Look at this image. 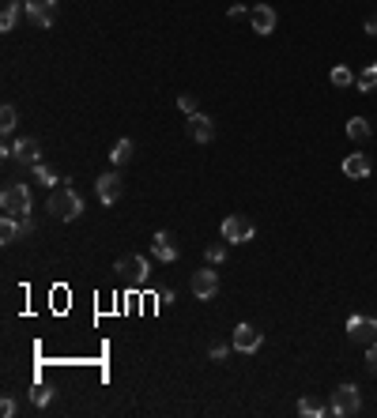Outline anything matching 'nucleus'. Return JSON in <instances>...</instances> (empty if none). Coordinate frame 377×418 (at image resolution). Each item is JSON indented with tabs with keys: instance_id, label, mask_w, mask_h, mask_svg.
<instances>
[{
	"instance_id": "f257e3e1",
	"label": "nucleus",
	"mask_w": 377,
	"mask_h": 418,
	"mask_svg": "<svg viewBox=\"0 0 377 418\" xmlns=\"http://www.w3.org/2000/svg\"><path fill=\"white\" fill-rule=\"evenodd\" d=\"M45 208H49V215L61 219V222H72V219L84 215V200H79V192L68 189V185L49 189V203H45Z\"/></svg>"
},
{
	"instance_id": "f3484780",
	"label": "nucleus",
	"mask_w": 377,
	"mask_h": 418,
	"mask_svg": "<svg viewBox=\"0 0 377 418\" xmlns=\"http://www.w3.org/2000/svg\"><path fill=\"white\" fill-rule=\"evenodd\" d=\"M132 155H136V144H132V139H117L114 151H109V162H114V166H125V162H132Z\"/></svg>"
},
{
	"instance_id": "39448f33",
	"label": "nucleus",
	"mask_w": 377,
	"mask_h": 418,
	"mask_svg": "<svg viewBox=\"0 0 377 418\" xmlns=\"http://www.w3.org/2000/svg\"><path fill=\"white\" fill-rule=\"evenodd\" d=\"M219 230H223V238L231 241V245H245V241H253V219H245V215H226Z\"/></svg>"
},
{
	"instance_id": "dca6fc26",
	"label": "nucleus",
	"mask_w": 377,
	"mask_h": 418,
	"mask_svg": "<svg viewBox=\"0 0 377 418\" xmlns=\"http://www.w3.org/2000/svg\"><path fill=\"white\" fill-rule=\"evenodd\" d=\"M344 173H347V178H366V173H370V159H366L362 151L347 155V159H344Z\"/></svg>"
},
{
	"instance_id": "a211bd4d",
	"label": "nucleus",
	"mask_w": 377,
	"mask_h": 418,
	"mask_svg": "<svg viewBox=\"0 0 377 418\" xmlns=\"http://www.w3.org/2000/svg\"><path fill=\"white\" fill-rule=\"evenodd\" d=\"M298 415H306V418H321V415H332V403H321V399L314 396H306L298 403Z\"/></svg>"
},
{
	"instance_id": "b1692460",
	"label": "nucleus",
	"mask_w": 377,
	"mask_h": 418,
	"mask_svg": "<svg viewBox=\"0 0 377 418\" xmlns=\"http://www.w3.org/2000/svg\"><path fill=\"white\" fill-rule=\"evenodd\" d=\"M15 121H20V117H15V106H4V109H0V132H12V128H15Z\"/></svg>"
},
{
	"instance_id": "4468645a",
	"label": "nucleus",
	"mask_w": 377,
	"mask_h": 418,
	"mask_svg": "<svg viewBox=\"0 0 377 418\" xmlns=\"http://www.w3.org/2000/svg\"><path fill=\"white\" fill-rule=\"evenodd\" d=\"M151 253H155V260H162V264H174V260H178V245H174V238L167 230H159V234L151 238Z\"/></svg>"
},
{
	"instance_id": "2eb2a0df",
	"label": "nucleus",
	"mask_w": 377,
	"mask_h": 418,
	"mask_svg": "<svg viewBox=\"0 0 377 418\" xmlns=\"http://www.w3.org/2000/svg\"><path fill=\"white\" fill-rule=\"evenodd\" d=\"M31 8V0H4V12H0V31H15L20 23V12Z\"/></svg>"
},
{
	"instance_id": "2f4dec72",
	"label": "nucleus",
	"mask_w": 377,
	"mask_h": 418,
	"mask_svg": "<svg viewBox=\"0 0 377 418\" xmlns=\"http://www.w3.org/2000/svg\"><path fill=\"white\" fill-rule=\"evenodd\" d=\"M0 411H4V418H12V415H15V399H12V396H4V403H0Z\"/></svg>"
},
{
	"instance_id": "412c9836",
	"label": "nucleus",
	"mask_w": 377,
	"mask_h": 418,
	"mask_svg": "<svg viewBox=\"0 0 377 418\" xmlns=\"http://www.w3.org/2000/svg\"><path fill=\"white\" fill-rule=\"evenodd\" d=\"M31 173H34V181H42V185H45V189H57V185L64 181V178H57V173H53V170H49V166H45V162L31 166Z\"/></svg>"
},
{
	"instance_id": "6ab92c4d",
	"label": "nucleus",
	"mask_w": 377,
	"mask_h": 418,
	"mask_svg": "<svg viewBox=\"0 0 377 418\" xmlns=\"http://www.w3.org/2000/svg\"><path fill=\"white\" fill-rule=\"evenodd\" d=\"M347 136H351V139H358V144H366V139L374 136L370 121H366V117H351V121H347Z\"/></svg>"
},
{
	"instance_id": "4be33fe9",
	"label": "nucleus",
	"mask_w": 377,
	"mask_h": 418,
	"mask_svg": "<svg viewBox=\"0 0 377 418\" xmlns=\"http://www.w3.org/2000/svg\"><path fill=\"white\" fill-rule=\"evenodd\" d=\"M328 79H332V87H355V83H358V79H355V72H351V68H344V64H336Z\"/></svg>"
},
{
	"instance_id": "393cba45",
	"label": "nucleus",
	"mask_w": 377,
	"mask_h": 418,
	"mask_svg": "<svg viewBox=\"0 0 377 418\" xmlns=\"http://www.w3.org/2000/svg\"><path fill=\"white\" fill-rule=\"evenodd\" d=\"M226 245H231V241H226V238H223V241H215V245L208 249V264H219V260L226 256Z\"/></svg>"
},
{
	"instance_id": "7c9ffc66",
	"label": "nucleus",
	"mask_w": 377,
	"mask_h": 418,
	"mask_svg": "<svg viewBox=\"0 0 377 418\" xmlns=\"http://www.w3.org/2000/svg\"><path fill=\"white\" fill-rule=\"evenodd\" d=\"M174 302H178V294H174V291H162L159 294V309H167V305H174Z\"/></svg>"
},
{
	"instance_id": "aec40b11",
	"label": "nucleus",
	"mask_w": 377,
	"mask_h": 418,
	"mask_svg": "<svg viewBox=\"0 0 377 418\" xmlns=\"http://www.w3.org/2000/svg\"><path fill=\"white\" fill-rule=\"evenodd\" d=\"M0 238H4V245H8V241H15V238H23L20 215H4V219H0Z\"/></svg>"
},
{
	"instance_id": "423d86ee",
	"label": "nucleus",
	"mask_w": 377,
	"mask_h": 418,
	"mask_svg": "<svg viewBox=\"0 0 377 418\" xmlns=\"http://www.w3.org/2000/svg\"><path fill=\"white\" fill-rule=\"evenodd\" d=\"M12 159L20 162V166H26V170H31V166H38V162H42V144H38L34 136L15 139V144H12Z\"/></svg>"
},
{
	"instance_id": "20e7f679",
	"label": "nucleus",
	"mask_w": 377,
	"mask_h": 418,
	"mask_svg": "<svg viewBox=\"0 0 377 418\" xmlns=\"http://www.w3.org/2000/svg\"><path fill=\"white\" fill-rule=\"evenodd\" d=\"M358 407H362V396H358L355 385H339L332 392V415L351 418V415H358Z\"/></svg>"
},
{
	"instance_id": "cd10ccee",
	"label": "nucleus",
	"mask_w": 377,
	"mask_h": 418,
	"mask_svg": "<svg viewBox=\"0 0 377 418\" xmlns=\"http://www.w3.org/2000/svg\"><path fill=\"white\" fill-rule=\"evenodd\" d=\"M49 399H53V388H45V385H38V388H34V403H38V407H45Z\"/></svg>"
},
{
	"instance_id": "0eeeda50",
	"label": "nucleus",
	"mask_w": 377,
	"mask_h": 418,
	"mask_svg": "<svg viewBox=\"0 0 377 418\" xmlns=\"http://www.w3.org/2000/svg\"><path fill=\"white\" fill-rule=\"evenodd\" d=\"M347 339L362 343V347L377 343V320L374 317H351V320H347Z\"/></svg>"
},
{
	"instance_id": "5701e85b",
	"label": "nucleus",
	"mask_w": 377,
	"mask_h": 418,
	"mask_svg": "<svg viewBox=\"0 0 377 418\" xmlns=\"http://www.w3.org/2000/svg\"><path fill=\"white\" fill-rule=\"evenodd\" d=\"M362 95H370V91H377V64H370V68H362V76H358V83H355Z\"/></svg>"
},
{
	"instance_id": "1a4fd4ad",
	"label": "nucleus",
	"mask_w": 377,
	"mask_h": 418,
	"mask_svg": "<svg viewBox=\"0 0 377 418\" xmlns=\"http://www.w3.org/2000/svg\"><path fill=\"white\" fill-rule=\"evenodd\" d=\"M261 343H264V336L253 328V324H238V328H234L231 347L238 350V355H253V350H261Z\"/></svg>"
},
{
	"instance_id": "a878e982",
	"label": "nucleus",
	"mask_w": 377,
	"mask_h": 418,
	"mask_svg": "<svg viewBox=\"0 0 377 418\" xmlns=\"http://www.w3.org/2000/svg\"><path fill=\"white\" fill-rule=\"evenodd\" d=\"M178 109H181V114H185V117L200 114V109H197V98H192V95H181V98H178Z\"/></svg>"
},
{
	"instance_id": "9b49d317",
	"label": "nucleus",
	"mask_w": 377,
	"mask_h": 418,
	"mask_svg": "<svg viewBox=\"0 0 377 418\" xmlns=\"http://www.w3.org/2000/svg\"><path fill=\"white\" fill-rule=\"evenodd\" d=\"M95 192H98V200H102V203H117V200H121V192H125V181L117 178V173H102V178L95 181Z\"/></svg>"
},
{
	"instance_id": "bb28decb",
	"label": "nucleus",
	"mask_w": 377,
	"mask_h": 418,
	"mask_svg": "<svg viewBox=\"0 0 377 418\" xmlns=\"http://www.w3.org/2000/svg\"><path fill=\"white\" fill-rule=\"evenodd\" d=\"M226 355H231V347H226V343H215V347L208 350V358H211V362H226Z\"/></svg>"
},
{
	"instance_id": "473e14b6",
	"label": "nucleus",
	"mask_w": 377,
	"mask_h": 418,
	"mask_svg": "<svg viewBox=\"0 0 377 418\" xmlns=\"http://www.w3.org/2000/svg\"><path fill=\"white\" fill-rule=\"evenodd\" d=\"M20 230H23V234H34V219L31 215H20Z\"/></svg>"
},
{
	"instance_id": "9d476101",
	"label": "nucleus",
	"mask_w": 377,
	"mask_h": 418,
	"mask_svg": "<svg viewBox=\"0 0 377 418\" xmlns=\"http://www.w3.org/2000/svg\"><path fill=\"white\" fill-rule=\"evenodd\" d=\"M215 291H219V275L211 272V268H200V272L192 275V294H197L200 302H208V298H215Z\"/></svg>"
},
{
	"instance_id": "7ed1b4c3",
	"label": "nucleus",
	"mask_w": 377,
	"mask_h": 418,
	"mask_svg": "<svg viewBox=\"0 0 377 418\" xmlns=\"http://www.w3.org/2000/svg\"><path fill=\"white\" fill-rule=\"evenodd\" d=\"M117 275L125 279L128 286H147V275H151V260L140 256V253H128L117 260V268H114Z\"/></svg>"
},
{
	"instance_id": "c756f323",
	"label": "nucleus",
	"mask_w": 377,
	"mask_h": 418,
	"mask_svg": "<svg viewBox=\"0 0 377 418\" xmlns=\"http://www.w3.org/2000/svg\"><path fill=\"white\" fill-rule=\"evenodd\" d=\"M366 369L377 377V343H370V350H366Z\"/></svg>"
},
{
	"instance_id": "f03ea898",
	"label": "nucleus",
	"mask_w": 377,
	"mask_h": 418,
	"mask_svg": "<svg viewBox=\"0 0 377 418\" xmlns=\"http://www.w3.org/2000/svg\"><path fill=\"white\" fill-rule=\"evenodd\" d=\"M0 208H4V215H31V208H34L31 189L23 181H8L4 192H0Z\"/></svg>"
},
{
	"instance_id": "c85d7f7f",
	"label": "nucleus",
	"mask_w": 377,
	"mask_h": 418,
	"mask_svg": "<svg viewBox=\"0 0 377 418\" xmlns=\"http://www.w3.org/2000/svg\"><path fill=\"white\" fill-rule=\"evenodd\" d=\"M249 12H253V8H242V4H231V8H226V15H231V20H249Z\"/></svg>"
},
{
	"instance_id": "6e6552de",
	"label": "nucleus",
	"mask_w": 377,
	"mask_h": 418,
	"mask_svg": "<svg viewBox=\"0 0 377 418\" xmlns=\"http://www.w3.org/2000/svg\"><path fill=\"white\" fill-rule=\"evenodd\" d=\"M26 20H31L34 26H42V31H49V26L57 23V0H31Z\"/></svg>"
},
{
	"instance_id": "f8f14e48",
	"label": "nucleus",
	"mask_w": 377,
	"mask_h": 418,
	"mask_svg": "<svg viewBox=\"0 0 377 418\" xmlns=\"http://www.w3.org/2000/svg\"><path fill=\"white\" fill-rule=\"evenodd\" d=\"M275 20H279V15H275V8H268V4H256L253 12H249L253 31H256V34H264V38H268V34L275 31Z\"/></svg>"
},
{
	"instance_id": "72a5a7b5",
	"label": "nucleus",
	"mask_w": 377,
	"mask_h": 418,
	"mask_svg": "<svg viewBox=\"0 0 377 418\" xmlns=\"http://www.w3.org/2000/svg\"><path fill=\"white\" fill-rule=\"evenodd\" d=\"M362 31H366V34H377V12H374V15H366Z\"/></svg>"
},
{
	"instance_id": "ddd939ff",
	"label": "nucleus",
	"mask_w": 377,
	"mask_h": 418,
	"mask_svg": "<svg viewBox=\"0 0 377 418\" xmlns=\"http://www.w3.org/2000/svg\"><path fill=\"white\" fill-rule=\"evenodd\" d=\"M189 136L197 139V144H211V139H215V121L208 114H192L189 117Z\"/></svg>"
}]
</instances>
